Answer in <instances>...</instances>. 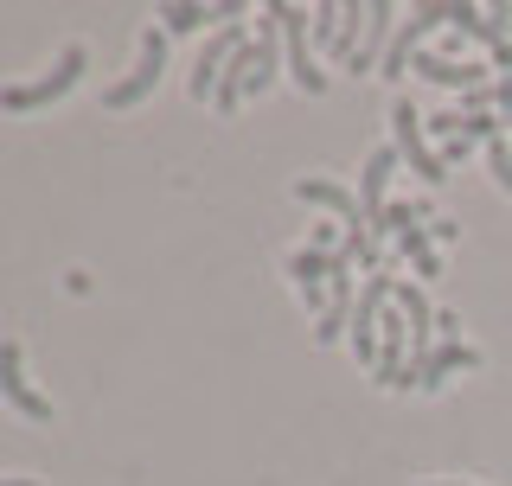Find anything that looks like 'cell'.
<instances>
[{
  "label": "cell",
  "mask_w": 512,
  "mask_h": 486,
  "mask_svg": "<svg viewBox=\"0 0 512 486\" xmlns=\"http://www.w3.org/2000/svg\"><path fill=\"white\" fill-rule=\"evenodd\" d=\"M84 64H90V52H84V45H64V52H58V64H52L45 77H32V84H7V90H0V109H13V116H32V109L58 103V96L71 90L77 77H84Z\"/></svg>",
  "instance_id": "1"
},
{
  "label": "cell",
  "mask_w": 512,
  "mask_h": 486,
  "mask_svg": "<svg viewBox=\"0 0 512 486\" xmlns=\"http://www.w3.org/2000/svg\"><path fill=\"white\" fill-rule=\"evenodd\" d=\"M391 148H397V160H410V173L423 186H442L448 180V160L423 141V116H416L410 96H397V103H391Z\"/></svg>",
  "instance_id": "2"
},
{
  "label": "cell",
  "mask_w": 512,
  "mask_h": 486,
  "mask_svg": "<svg viewBox=\"0 0 512 486\" xmlns=\"http://www.w3.org/2000/svg\"><path fill=\"white\" fill-rule=\"evenodd\" d=\"M160 71H167V32L148 26V32H141V64L122 77V84H109V90H103V103H109V109H135L141 96L160 84Z\"/></svg>",
  "instance_id": "3"
},
{
  "label": "cell",
  "mask_w": 512,
  "mask_h": 486,
  "mask_svg": "<svg viewBox=\"0 0 512 486\" xmlns=\"http://www.w3.org/2000/svg\"><path fill=\"white\" fill-rule=\"evenodd\" d=\"M276 20H282V52H288V77H295L308 96H327V71H314L308 64V20L314 13H301V7H288V0H276Z\"/></svg>",
  "instance_id": "4"
},
{
  "label": "cell",
  "mask_w": 512,
  "mask_h": 486,
  "mask_svg": "<svg viewBox=\"0 0 512 486\" xmlns=\"http://www.w3.org/2000/svg\"><path fill=\"white\" fill-rule=\"evenodd\" d=\"M436 26H448V7H410V20L397 26V39H391V52H384L378 77H391V84H397V77L410 71V58L423 52V39H429Z\"/></svg>",
  "instance_id": "5"
},
{
  "label": "cell",
  "mask_w": 512,
  "mask_h": 486,
  "mask_svg": "<svg viewBox=\"0 0 512 486\" xmlns=\"http://www.w3.org/2000/svg\"><path fill=\"white\" fill-rule=\"evenodd\" d=\"M0 397H7L26 423H52V403L26 384V365H20V346H13V339H0Z\"/></svg>",
  "instance_id": "6"
},
{
  "label": "cell",
  "mask_w": 512,
  "mask_h": 486,
  "mask_svg": "<svg viewBox=\"0 0 512 486\" xmlns=\"http://www.w3.org/2000/svg\"><path fill=\"white\" fill-rule=\"evenodd\" d=\"M410 71L416 77H429V84H442V90H487V64L480 58H448V52H416L410 58Z\"/></svg>",
  "instance_id": "7"
},
{
  "label": "cell",
  "mask_w": 512,
  "mask_h": 486,
  "mask_svg": "<svg viewBox=\"0 0 512 486\" xmlns=\"http://www.w3.org/2000/svg\"><path fill=\"white\" fill-rule=\"evenodd\" d=\"M244 26H224V32H212V45H205V52H199V64H192V96H199V103H205V96H218V77H224V64H231L237 52H244Z\"/></svg>",
  "instance_id": "8"
},
{
  "label": "cell",
  "mask_w": 512,
  "mask_h": 486,
  "mask_svg": "<svg viewBox=\"0 0 512 486\" xmlns=\"http://www.w3.org/2000/svg\"><path fill=\"white\" fill-rule=\"evenodd\" d=\"M391 173H397V148H378L372 160H365L359 167V212H365V224H384V212H391V205H384V186H391Z\"/></svg>",
  "instance_id": "9"
},
{
  "label": "cell",
  "mask_w": 512,
  "mask_h": 486,
  "mask_svg": "<svg viewBox=\"0 0 512 486\" xmlns=\"http://www.w3.org/2000/svg\"><path fill=\"white\" fill-rule=\"evenodd\" d=\"M237 13H244V7H237V0H224V7H192V0H173V7H160V32H167V39H173V32H199V26H237Z\"/></svg>",
  "instance_id": "10"
},
{
  "label": "cell",
  "mask_w": 512,
  "mask_h": 486,
  "mask_svg": "<svg viewBox=\"0 0 512 486\" xmlns=\"http://www.w3.org/2000/svg\"><path fill=\"white\" fill-rule=\"evenodd\" d=\"M295 199H301V205H320V212H333L340 224H365L359 199H352L340 180H295Z\"/></svg>",
  "instance_id": "11"
},
{
  "label": "cell",
  "mask_w": 512,
  "mask_h": 486,
  "mask_svg": "<svg viewBox=\"0 0 512 486\" xmlns=\"http://www.w3.org/2000/svg\"><path fill=\"white\" fill-rule=\"evenodd\" d=\"M474 365H480V352L468 346V339H448V346H436V359L416 371V391H436L448 371H474Z\"/></svg>",
  "instance_id": "12"
},
{
  "label": "cell",
  "mask_w": 512,
  "mask_h": 486,
  "mask_svg": "<svg viewBox=\"0 0 512 486\" xmlns=\"http://www.w3.org/2000/svg\"><path fill=\"white\" fill-rule=\"evenodd\" d=\"M487 173H493V186H500V192H512V141L506 135L487 141Z\"/></svg>",
  "instance_id": "13"
},
{
  "label": "cell",
  "mask_w": 512,
  "mask_h": 486,
  "mask_svg": "<svg viewBox=\"0 0 512 486\" xmlns=\"http://www.w3.org/2000/svg\"><path fill=\"white\" fill-rule=\"evenodd\" d=\"M340 20H346V7H327V0H320L314 20H308V26H314V39L327 45V52H333V39H340Z\"/></svg>",
  "instance_id": "14"
},
{
  "label": "cell",
  "mask_w": 512,
  "mask_h": 486,
  "mask_svg": "<svg viewBox=\"0 0 512 486\" xmlns=\"http://www.w3.org/2000/svg\"><path fill=\"white\" fill-rule=\"evenodd\" d=\"M493 109L512 122V77H500V84H493Z\"/></svg>",
  "instance_id": "15"
},
{
  "label": "cell",
  "mask_w": 512,
  "mask_h": 486,
  "mask_svg": "<svg viewBox=\"0 0 512 486\" xmlns=\"http://www.w3.org/2000/svg\"><path fill=\"white\" fill-rule=\"evenodd\" d=\"M474 154V141L468 135H455V141H442V160H468Z\"/></svg>",
  "instance_id": "16"
},
{
  "label": "cell",
  "mask_w": 512,
  "mask_h": 486,
  "mask_svg": "<svg viewBox=\"0 0 512 486\" xmlns=\"http://www.w3.org/2000/svg\"><path fill=\"white\" fill-rule=\"evenodd\" d=\"M429 237L448 243V237H461V224H448V218H429Z\"/></svg>",
  "instance_id": "17"
},
{
  "label": "cell",
  "mask_w": 512,
  "mask_h": 486,
  "mask_svg": "<svg viewBox=\"0 0 512 486\" xmlns=\"http://www.w3.org/2000/svg\"><path fill=\"white\" fill-rule=\"evenodd\" d=\"M0 486H39V480H0Z\"/></svg>",
  "instance_id": "18"
},
{
  "label": "cell",
  "mask_w": 512,
  "mask_h": 486,
  "mask_svg": "<svg viewBox=\"0 0 512 486\" xmlns=\"http://www.w3.org/2000/svg\"><path fill=\"white\" fill-rule=\"evenodd\" d=\"M423 486H461V480H423Z\"/></svg>",
  "instance_id": "19"
}]
</instances>
